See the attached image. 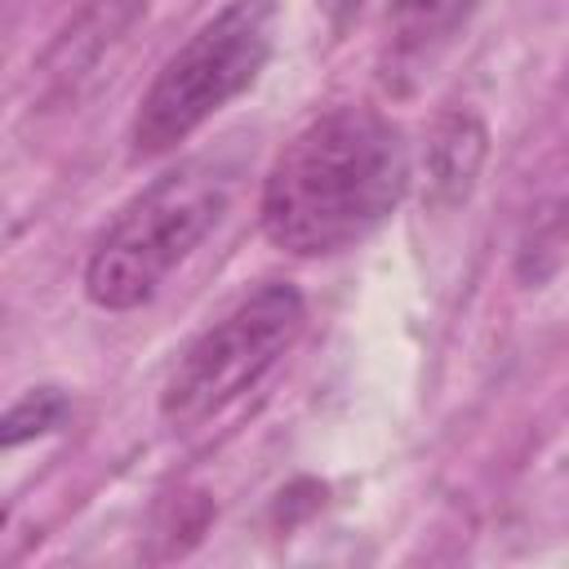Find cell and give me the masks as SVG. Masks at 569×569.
Masks as SVG:
<instances>
[{
	"label": "cell",
	"instance_id": "cell-2",
	"mask_svg": "<svg viewBox=\"0 0 569 569\" xmlns=\"http://www.w3.org/2000/svg\"><path fill=\"white\" fill-rule=\"evenodd\" d=\"M231 204V173L213 160H187L142 187L98 236L84 262V293L102 311H133L191 258V249L222 222Z\"/></svg>",
	"mask_w": 569,
	"mask_h": 569
},
{
	"label": "cell",
	"instance_id": "cell-6",
	"mask_svg": "<svg viewBox=\"0 0 569 569\" xmlns=\"http://www.w3.org/2000/svg\"><path fill=\"white\" fill-rule=\"evenodd\" d=\"M67 418H71V400H67L58 387L27 391V396L4 413V445L18 449L22 440H36V436L58 431Z\"/></svg>",
	"mask_w": 569,
	"mask_h": 569
},
{
	"label": "cell",
	"instance_id": "cell-4",
	"mask_svg": "<svg viewBox=\"0 0 569 569\" xmlns=\"http://www.w3.org/2000/svg\"><path fill=\"white\" fill-rule=\"evenodd\" d=\"M307 302L293 284L267 280L244 293L227 316H218L204 333L187 342L178 365L164 378L160 413L173 431H191L222 409H231L244 391H253L276 360L302 333Z\"/></svg>",
	"mask_w": 569,
	"mask_h": 569
},
{
	"label": "cell",
	"instance_id": "cell-1",
	"mask_svg": "<svg viewBox=\"0 0 569 569\" xmlns=\"http://www.w3.org/2000/svg\"><path fill=\"white\" fill-rule=\"evenodd\" d=\"M409 142L378 107H329L271 160L258 196L262 236L293 258L369 240L405 200Z\"/></svg>",
	"mask_w": 569,
	"mask_h": 569
},
{
	"label": "cell",
	"instance_id": "cell-3",
	"mask_svg": "<svg viewBox=\"0 0 569 569\" xmlns=\"http://www.w3.org/2000/svg\"><path fill=\"white\" fill-rule=\"evenodd\" d=\"M276 40V0H231L204 18L147 84L129 147L138 160H156L209 124L236 102L267 67Z\"/></svg>",
	"mask_w": 569,
	"mask_h": 569
},
{
	"label": "cell",
	"instance_id": "cell-5",
	"mask_svg": "<svg viewBox=\"0 0 569 569\" xmlns=\"http://www.w3.org/2000/svg\"><path fill=\"white\" fill-rule=\"evenodd\" d=\"M480 0H391V40H387V80L413 84L431 76L440 53L462 36Z\"/></svg>",
	"mask_w": 569,
	"mask_h": 569
}]
</instances>
